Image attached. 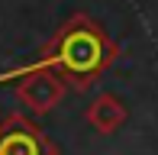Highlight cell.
<instances>
[{"mask_svg": "<svg viewBox=\"0 0 158 155\" xmlns=\"http://www.w3.org/2000/svg\"><path fill=\"white\" fill-rule=\"evenodd\" d=\"M126 116H129V110H126V103L119 100L116 94H100L87 107V123L94 126L97 132H103V136L116 132L119 126L126 123Z\"/></svg>", "mask_w": 158, "mask_h": 155, "instance_id": "277c9868", "label": "cell"}, {"mask_svg": "<svg viewBox=\"0 0 158 155\" xmlns=\"http://www.w3.org/2000/svg\"><path fill=\"white\" fill-rule=\"evenodd\" d=\"M113 52H116V48L106 42L103 29L81 13V16H74L58 36H55V42L48 45V58L42 61V65H35V68L58 65L64 74H71L77 81V87H87L90 78L110 65Z\"/></svg>", "mask_w": 158, "mask_h": 155, "instance_id": "6da1fadb", "label": "cell"}, {"mask_svg": "<svg viewBox=\"0 0 158 155\" xmlns=\"http://www.w3.org/2000/svg\"><path fill=\"white\" fill-rule=\"evenodd\" d=\"M16 97L32 113H48L64 100V78L52 68H29L16 87Z\"/></svg>", "mask_w": 158, "mask_h": 155, "instance_id": "7a4b0ae2", "label": "cell"}, {"mask_svg": "<svg viewBox=\"0 0 158 155\" xmlns=\"http://www.w3.org/2000/svg\"><path fill=\"white\" fill-rule=\"evenodd\" d=\"M42 139L39 129L29 126L23 116H10L0 129V155H39Z\"/></svg>", "mask_w": 158, "mask_h": 155, "instance_id": "3957f363", "label": "cell"}]
</instances>
